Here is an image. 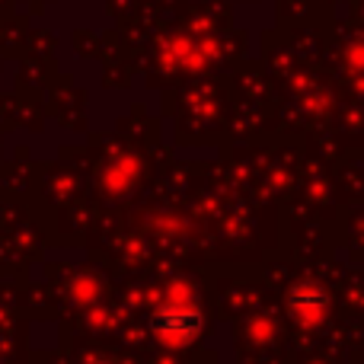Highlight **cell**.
I'll return each mask as SVG.
<instances>
[{
	"instance_id": "obj_1",
	"label": "cell",
	"mask_w": 364,
	"mask_h": 364,
	"mask_svg": "<svg viewBox=\"0 0 364 364\" xmlns=\"http://www.w3.org/2000/svg\"><path fill=\"white\" fill-rule=\"evenodd\" d=\"M154 333L164 336L170 346H182L192 336H198L201 329V314L195 307H186V304H166L154 314Z\"/></svg>"
},
{
	"instance_id": "obj_2",
	"label": "cell",
	"mask_w": 364,
	"mask_h": 364,
	"mask_svg": "<svg viewBox=\"0 0 364 364\" xmlns=\"http://www.w3.org/2000/svg\"><path fill=\"white\" fill-rule=\"evenodd\" d=\"M291 307H294V314L301 320H316L326 310V294L320 288H314V284H304V288H297L291 294Z\"/></svg>"
}]
</instances>
